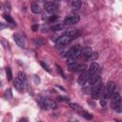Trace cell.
<instances>
[{
	"label": "cell",
	"mask_w": 122,
	"mask_h": 122,
	"mask_svg": "<svg viewBox=\"0 0 122 122\" xmlns=\"http://www.w3.org/2000/svg\"><path fill=\"white\" fill-rule=\"evenodd\" d=\"M111 107L113 110H116L117 112H121V96L119 94V92H115L112 93V95L111 96Z\"/></svg>",
	"instance_id": "cell-2"
},
{
	"label": "cell",
	"mask_w": 122,
	"mask_h": 122,
	"mask_svg": "<svg viewBox=\"0 0 122 122\" xmlns=\"http://www.w3.org/2000/svg\"><path fill=\"white\" fill-rule=\"evenodd\" d=\"M56 99L58 101H61V102H69L70 101V98L67 96H57Z\"/></svg>",
	"instance_id": "cell-25"
},
{
	"label": "cell",
	"mask_w": 122,
	"mask_h": 122,
	"mask_svg": "<svg viewBox=\"0 0 122 122\" xmlns=\"http://www.w3.org/2000/svg\"><path fill=\"white\" fill-rule=\"evenodd\" d=\"M19 122H29V119L27 117H22V118H20Z\"/></svg>",
	"instance_id": "cell-33"
},
{
	"label": "cell",
	"mask_w": 122,
	"mask_h": 122,
	"mask_svg": "<svg viewBox=\"0 0 122 122\" xmlns=\"http://www.w3.org/2000/svg\"><path fill=\"white\" fill-rule=\"evenodd\" d=\"M99 68H100V66H99L98 63L92 62V63L90 65V68H89V71H88V75H89V77H91L92 75L97 73V71H99Z\"/></svg>",
	"instance_id": "cell-8"
},
{
	"label": "cell",
	"mask_w": 122,
	"mask_h": 122,
	"mask_svg": "<svg viewBox=\"0 0 122 122\" xmlns=\"http://www.w3.org/2000/svg\"><path fill=\"white\" fill-rule=\"evenodd\" d=\"M86 69H87L86 64H77V66L75 68V71H85Z\"/></svg>",
	"instance_id": "cell-19"
},
{
	"label": "cell",
	"mask_w": 122,
	"mask_h": 122,
	"mask_svg": "<svg viewBox=\"0 0 122 122\" xmlns=\"http://www.w3.org/2000/svg\"><path fill=\"white\" fill-rule=\"evenodd\" d=\"M69 106H70L71 109L75 110V111H80V110H81V106H80L79 104H76V103H70Z\"/></svg>",
	"instance_id": "cell-22"
},
{
	"label": "cell",
	"mask_w": 122,
	"mask_h": 122,
	"mask_svg": "<svg viewBox=\"0 0 122 122\" xmlns=\"http://www.w3.org/2000/svg\"><path fill=\"white\" fill-rule=\"evenodd\" d=\"M114 90H115V83L112 82V81L108 82L107 85L105 86V88L103 89V92H102V95H101V98H100L101 106H103V107L107 106V102L111 98L112 93L114 92Z\"/></svg>",
	"instance_id": "cell-1"
},
{
	"label": "cell",
	"mask_w": 122,
	"mask_h": 122,
	"mask_svg": "<svg viewBox=\"0 0 122 122\" xmlns=\"http://www.w3.org/2000/svg\"><path fill=\"white\" fill-rule=\"evenodd\" d=\"M33 43H34V45L36 47H40V46H42L44 44V40L42 38H35L33 40Z\"/></svg>",
	"instance_id": "cell-20"
},
{
	"label": "cell",
	"mask_w": 122,
	"mask_h": 122,
	"mask_svg": "<svg viewBox=\"0 0 122 122\" xmlns=\"http://www.w3.org/2000/svg\"><path fill=\"white\" fill-rule=\"evenodd\" d=\"M103 85L102 83H98L97 85H95L94 87H92V91H91V94H92V97L93 99H99L102 95V92H103Z\"/></svg>",
	"instance_id": "cell-3"
},
{
	"label": "cell",
	"mask_w": 122,
	"mask_h": 122,
	"mask_svg": "<svg viewBox=\"0 0 122 122\" xmlns=\"http://www.w3.org/2000/svg\"><path fill=\"white\" fill-rule=\"evenodd\" d=\"M100 80H101L100 75L97 74V73H95V74L92 75L91 77H89V80L88 81H89V83H90V85L92 87H94L95 85H97L98 83H100Z\"/></svg>",
	"instance_id": "cell-10"
},
{
	"label": "cell",
	"mask_w": 122,
	"mask_h": 122,
	"mask_svg": "<svg viewBox=\"0 0 122 122\" xmlns=\"http://www.w3.org/2000/svg\"><path fill=\"white\" fill-rule=\"evenodd\" d=\"M82 116H83L84 118L88 119V120H91V119H92V115L90 112H86V111H84V112H82Z\"/></svg>",
	"instance_id": "cell-23"
},
{
	"label": "cell",
	"mask_w": 122,
	"mask_h": 122,
	"mask_svg": "<svg viewBox=\"0 0 122 122\" xmlns=\"http://www.w3.org/2000/svg\"><path fill=\"white\" fill-rule=\"evenodd\" d=\"M44 9L49 13H54L58 10V4L53 1H47L44 4Z\"/></svg>",
	"instance_id": "cell-5"
},
{
	"label": "cell",
	"mask_w": 122,
	"mask_h": 122,
	"mask_svg": "<svg viewBox=\"0 0 122 122\" xmlns=\"http://www.w3.org/2000/svg\"><path fill=\"white\" fill-rule=\"evenodd\" d=\"M17 79H19L21 82L25 83L26 80H27V76H26V73L23 72V71H19L18 74H17Z\"/></svg>",
	"instance_id": "cell-18"
},
{
	"label": "cell",
	"mask_w": 122,
	"mask_h": 122,
	"mask_svg": "<svg viewBox=\"0 0 122 122\" xmlns=\"http://www.w3.org/2000/svg\"><path fill=\"white\" fill-rule=\"evenodd\" d=\"M96 57H97V53L96 52H92V55H91V57L89 59H92V61H93L94 59H96Z\"/></svg>",
	"instance_id": "cell-30"
},
{
	"label": "cell",
	"mask_w": 122,
	"mask_h": 122,
	"mask_svg": "<svg viewBox=\"0 0 122 122\" xmlns=\"http://www.w3.org/2000/svg\"><path fill=\"white\" fill-rule=\"evenodd\" d=\"M31 28H32V30H33V31H37V30H38L39 26H38L37 24H34V25H32V27H31Z\"/></svg>",
	"instance_id": "cell-32"
},
{
	"label": "cell",
	"mask_w": 122,
	"mask_h": 122,
	"mask_svg": "<svg viewBox=\"0 0 122 122\" xmlns=\"http://www.w3.org/2000/svg\"><path fill=\"white\" fill-rule=\"evenodd\" d=\"M0 9H1V4H0Z\"/></svg>",
	"instance_id": "cell-36"
},
{
	"label": "cell",
	"mask_w": 122,
	"mask_h": 122,
	"mask_svg": "<svg viewBox=\"0 0 122 122\" xmlns=\"http://www.w3.org/2000/svg\"><path fill=\"white\" fill-rule=\"evenodd\" d=\"M71 122H72V121H71Z\"/></svg>",
	"instance_id": "cell-38"
},
{
	"label": "cell",
	"mask_w": 122,
	"mask_h": 122,
	"mask_svg": "<svg viewBox=\"0 0 122 122\" xmlns=\"http://www.w3.org/2000/svg\"><path fill=\"white\" fill-rule=\"evenodd\" d=\"M0 86H1V82H0Z\"/></svg>",
	"instance_id": "cell-37"
},
{
	"label": "cell",
	"mask_w": 122,
	"mask_h": 122,
	"mask_svg": "<svg viewBox=\"0 0 122 122\" xmlns=\"http://www.w3.org/2000/svg\"><path fill=\"white\" fill-rule=\"evenodd\" d=\"M5 96H6L7 99H10V98L12 97V93H11V90H10V89L6 90V92H5Z\"/></svg>",
	"instance_id": "cell-24"
},
{
	"label": "cell",
	"mask_w": 122,
	"mask_h": 122,
	"mask_svg": "<svg viewBox=\"0 0 122 122\" xmlns=\"http://www.w3.org/2000/svg\"><path fill=\"white\" fill-rule=\"evenodd\" d=\"M64 24L63 23H58V24H55V25H53L51 28V30H52V31H59V30H62L63 29H64Z\"/></svg>",
	"instance_id": "cell-16"
},
{
	"label": "cell",
	"mask_w": 122,
	"mask_h": 122,
	"mask_svg": "<svg viewBox=\"0 0 122 122\" xmlns=\"http://www.w3.org/2000/svg\"><path fill=\"white\" fill-rule=\"evenodd\" d=\"M92 53V48H90V47H86V48L82 49L81 56H82L84 59H89V58L91 57Z\"/></svg>",
	"instance_id": "cell-12"
},
{
	"label": "cell",
	"mask_w": 122,
	"mask_h": 122,
	"mask_svg": "<svg viewBox=\"0 0 122 122\" xmlns=\"http://www.w3.org/2000/svg\"><path fill=\"white\" fill-rule=\"evenodd\" d=\"M6 27H7L6 25H4V24H2V23L0 22V29H5Z\"/></svg>",
	"instance_id": "cell-35"
},
{
	"label": "cell",
	"mask_w": 122,
	"mask_h": 122,
	"mask_svg": "<svg viewBox=\"0 0 122 122\" xmlns=\"http://www.w3.org/2000/svg\"><path fill=\"white\" fill-rule=\"evenodd\" d=\"M88 80H89V75H88V72H85V71H83L80 75H79V77H78V84L80 85V86H84L87 82H88Z\"/></svg>",
	"instance_id": "cell-11"
},
{
	"label": "cell",
	"mask_w": 122,
	"mask_h": 122,
	"mask_svg": "<svg viewBox=\"0 0 122 122\" xmlns=\"http://www.w3.org/2000/svg\"><path fill=\"white\" fill-rule=\"evenodd\" d=\"M55 67H56V71H58V73H59V74L62 76V77H64V78H65V74H64V72H63L62 69H61V68H60L58 65H55Z\"/></svg>",
	"instance_id": "cell-27"
},
{
	"label": "cell",
	"mask_w": 122,
	"mask_h": 122,
	"mask_svg": "<svg viewBox=\"0 0 122 122\" xmlns=\"http://www.w3.org/2000/svg\"><path fill=\"white\" fill-rule=\"evenodd\" d=\"M3 17H4V19L8 22V23H10V25H12V26H16V24H15V22H14V20L12 19V17L10 15V14H7V13H4L3 14Z\"/></svg>",
	"instance_id": "cell-17"
},
{
	"label": "cell",
	"mask_w": 122,
	"mask_h": 122,
	"mask_svg": "<svg viewBox=\"0 0 122 122\" xmlns=\"http://www.w3.org/2000/svg\"><path fill=\"white\" fill-rule=\"evenodd\" d=\"M13 39H14L15 43L17 44V46H19L20 48H24L25 47V39L20 33H18V32L14 33L13 34Z\"/></svg>",
	"instance_id": "cell-9"
},
{
	"label": "cell",
	"mask_w": 122,
	"mask_h": 122,
	"mask_svg": "<svg viewBox=\"0 0 122 122\" xmlns=\"http://www.w3.org/2000/svg\"><path fill=\"white\" fill-rule=\"evenodd\" d=\"M71 40H72V38L71 36H69V35H67V34L64 33L63 35L59 36V38L57 39V41H56V47L57 48H62V47L66 46L69 42H71Z\"/></svg>",
	"instance_id": "cell-6"
},
{
	"label": "cell",
	"mask_w": 122,
	"mask_h": 122,
	"mask_svg": "<svg viewBox=\"0 0 122 122\" xmlns=\"http://www.w3.org/2000/svg\"><path fill=\"white\" fill-rule=\"evenodd\" d=\"M89 91H90V87H87V88L83 89V92H85V93H89ZM90 92H91V91H90Z\"/></svg>",
	"instance_id": "cell-34"
},
{
	"label": "cell",
	"mask_w": 122,
	"mask_h": 122,
	"mask_svg": "<svg viewBox=\"0 0 122 122\" xmlns=\"http://www.w3.org/2000/svg\"><path fill=\"white\" fill-rule=\"evenodd\" d=\"M13 86H14V88L18 91V92H23V90H24V83L23 82H21L19 79H15L14 81H13Z\"/></svg>",
	"instance_id": "cell-13"
},
{
	"label": "cell",
	"mask_w": 122,
	"mask_h": 122,
	"mask_svg": "<svg viewBox=\"0 0 122 122\" xmlns=\"http://www.w3.org/2000/svg\"><path fill=\"white\" fill-rule=\"evenodd\" d=\"M71 8H72L73 10H79V9L81 8L82 2H81L80 0H73V1H71Z\"/></svg>",
	"instance_id": "cell-15"
},
{
	"label": "cell",
	"mask_w": 122,
	"mask_h": 122,
	"mask_svg": "<svg viewBox=\"0 0 122 122\" xmlns=\"http://www.w3.org/2000/svg\"><path fill=\"white\" fill-rule=\"evenodd\" d=\"M81 51H82L81 46H80V45H75V46L71 47V48L69 50V56H68V57L76 59L78 56L81 55Z\"/></svg>",
	"instance_id": "cell-4"
},
{
	"label": "cell",
	"mask_w": 122,
	"mask_h": 122,
	"mask_svg": "<svg viewBox=\"0 0 122 122\" xmlns=\"http://www.w3.org/2000/svg\"><path fill=\"white\" fill-rule=\"evenodd\" d=\"M33 79H34V83H35V84H39V83H40V78H39L37 75H34Z\"/></svg>",
	"instance_id": "cell-31"
},
{
	"label": "cell",
	"mask_w": 122,
	"mask_h": 122,
	"mask_svg": "<svg viewBox=\"0 0 122 122\" xmlns=\"http://www.w3.org/2000/svg\"><path fill=\"white\" fill-rule=\"evenodd\" d=\"M4 7H5V10L6 11H10V2H5L4 3Z\"/></svg>",
	"instance_id": "cell-28"
},
{
	"label": "cell",
	"mask_w": 122,
	"mask_h": 122,
	"mask_svg": "<svg viewBox=\"0 0 122 122\" xmlns=\"http://www.w3.org/2000/svg\"><path fill=\"white\" fill-rule=\"evenodd\" d=\"M57 18H58L57 15H51V16L49 17V22H54Z\"/></svg>",
	"instance_id": "cell-29"
},
{
	"label": "cell",
	"mask_w": 122,
	"mask_h": 122,
	"mask_svg": "<svg viewBox=\"0 0 122 122\" xmlns=\"http://www.w3.org/2000/svg\"><path fill=\"white\" fill-rule=\"evenodd\" d=\"M30 10H31V11H32L33 13H35V14L41 12V8H40L39 4H38V3H35V2H33V3L31 4V6H30Z\"/></svg>",
	"instance_id": "cell-14"
},
{
	"label": "cell",
	"mask_w": 122,
	"mask_h": 122,
	"mask_svg": "<svg viewBox=\"0 0 122 122\" xmlns=\"http://www.w3.org/2000/svg\"><path fill=\"white\" fill-rule=\"evenodd\" d=\"M80 20L79 16L78 15H70V16H67L65 19H64V25H72V24H76L78 23Z\"/></svg>",
	"instance_id": "cell-7"
},
{
	"label": "cell",
	"mask_w": 122,
	"mask_h": 122,
	"mask_svg": "<svg viewBox=\"0 0 122 122\" xmlns=\"http://www.w3.org/2000/svg\"><path fill=\"white\" fill-rule=\"evenodd\" d=\"M40 64H41V66H42V67H43L47 71L51 72V70H50V67L48 66V64H46V63H45V62H43V61H41V62H40Z\"/></svg>",
	"instance_id": "cell-26"
},
{
	"label": "cell",
	"mask_w": 122,
	"mask_h": 122,
	"mask_svg": "<svg viewBox=\"0 0 122 122\" xmlns=\"http://www.w3.org/2000/svg\"><path fill=\"white\" fill-rule=\"evenodd\" d=\"M6 74H7V78H8V80L10 81V80L12 79V72H11L10 68H9V67L6 68Z\"/></svg>",
	"instance_id": "cell-21"
}]
</instances>
